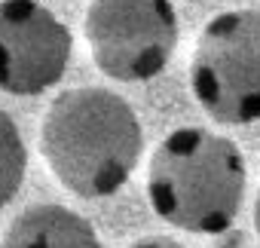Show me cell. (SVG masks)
Here are the masks:
<instances>
[{"label": "cell", "mask_w": 260, "mask_h": 248, "mask_svg": "<svg viewBox=\"0 0 260 248\" xmlns=\"http://www.w3.org/2000/svg\"><path fill=\"white\" fill-rule=\"evenodd\" d=\"M40 147L52 175L83 199L116 193L141 157V122L110 89L58 95L43 119Z\"/></svg>", "instance_id": "1"}, {"label": "cell", "mask_w": 260, "mask_h": 248, "mask_svg": "<svg viewBox=\"0 0 260 248\" xmlns=\"http://www.w3.org/2000/svg\"><path fill=\"white\" fill-rule=\"evenodd\" d=\"M153 211L187 233H223L245 196V160L230 138L205 129L172 132L150 160Z\"/></svg>", "instance_id": "2"}, {"label": "cell", "mask_w": 260, "mask_h": 248, "mask_svg": "<svg viewBox=\"0 0 260 248\" xmlns=\"http://www.w3.org/2000/svg\"><path fill=\"white\" fill-rule=\"evenodd\" d=\"M190 86L214 122L248 126L260 119V13L233 10L205 25Z\"/></svg>", "instance_id": "3"}, {"label": "cell", "mask_w": 260, "mask_h": 248, "mask_svg": "<svg viewBox=\"0 0 260 248\" xmlns=\"http://www.w3.org/2000/svg\"><path fill=\"white\" fill-rule=\"evenodd\" d=\"M86 40L98 71L110 80H150L172 61L178 13L172 0H92Z\"/></svg>", "instance_id": "4"}, {"label": "cell", "mask_w": 260, "mask_h": 248, "mask_svg": "<svg viewBox=\"0 0 260 248\" xmlns=\"http://www.w3.org/2000/svg\"><path fill=\"white\" fill-rule=\"evenodd\" d=\"M71 31L40 0L0 4V89L40 95L55 86L71 61Z\"/></svg>", "instance_id": "5"}, {"label": "cell", "mask_w": 260, "mask_h": 248, "mask_svg": "<svg viewBox=\"0 0 260 248\" xmlns=\"http://www.w3.org/2000/svg\"><path fill=\"white\" fill-rule=\"evenodd\" d=\"M0 248H101L92 224L64 205H34L25 208Z\"/></svg>", "instance_id": "6"}, {"label": "cell", "mask_w": 260, "mask_h": 248, "mask_svg": "<svg viewBox=\"0 0 260 248\" xmlns=\"http://www.w3.org/2000/svg\"><path fill=\"white\" fill-rule=\"evenodd\" d=\"M28 169L25 141L10 113L0 110V208H4L22 187Z\"/></svg>", "instance_id": "7"}, {"label": "cell", "mask_w": 260, "mask_h": 248, "mask_svg": "<svg viewBox=\"0 0 260 248\" xmlns=\"http://www.w3.org/2000/svg\"><path fill=\"white\" fill-rule=\"evenodd\" d=\"M128 248H184V245H181V242H175V239L147 236V239H141V242H135V245H128Z\"/></svg>", "instance_id": "8"}, {"label": "cell", "mask_w": 260, "mask_h": 248, "mask_svg": "<svg viewBox=\"0 0 260 248\" xmlns=\"http://www.w3.org/2000/svg\"><path fill=\"white\" fill-rule=\"evenodd\" d=\"M254 227H257V236H260V193H257V202H254Z\"/></svg>", "instance_id": "9"}]
</instances>
